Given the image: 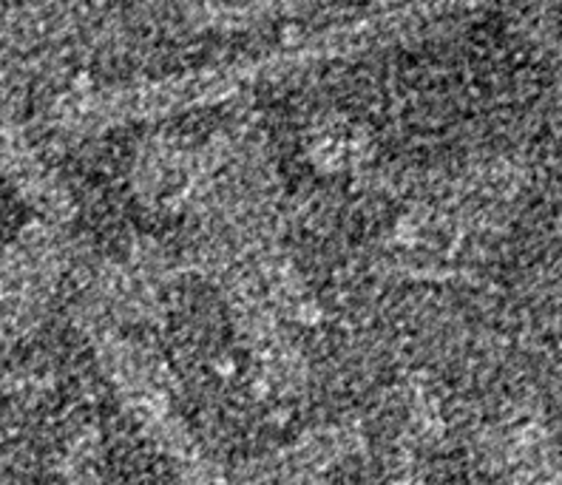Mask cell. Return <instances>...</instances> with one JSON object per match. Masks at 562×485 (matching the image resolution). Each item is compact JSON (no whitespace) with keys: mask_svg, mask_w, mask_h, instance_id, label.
<instances>
[{"mask_svg":"<svg viewBox=\"0 0 562 485\" xmlns=\"http://www.w3.org/2000/svg\"><path fill=\"white\" fill-rule=\"evenodd\" d=\"M94 349L125 411L134 417L145 438L171 463H177V472L186 485H222L220 474L213 472V465L207 463L177 411L171 390L165 386L162 370L145 356L148 349L137 347L131 338L120 336L117 329L105 324H94Z\"/></svg>","mask_w":562,"mask_h":485,"instance_id":"1","label":"cell"},{"mask_svg":"<svg viewBox=\"0 0 562 485\" xmlns=\"http://www.w3.org/2000/svg\"><path fill=\"white\" fill-rule=\"evenodd\" d=\"M503 463L512 485H562L549 431L535 417H522L503 435Z\"/></svg>","mask_w":562,"mask_h":485,"instance_id":"2","label":"cell"},{"mask_svg":"<svg viewBox=\"0 0 562 485\" xmlns=\"http://www.w3.org/2000/svg\"><path fill=\"white\" fill-rule=\"evenodd\" d=\"M395 485H426V480H424V474H420L418 469H415V463H412V465H406L404 474H401V477L395 480Z\"/></svg>","mask_w":562,"mask_h":485,"instance_id":"3","label":"cell"}]
</instances>
